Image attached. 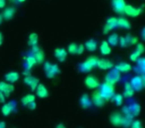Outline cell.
<instances>
[{
    "mask_svg": "<svg viewBox=\"0 0 145 128\" xmlns=\"http://www.w3.org/2000/svg\"><path fill=\"white\" fill-rule=\"evenodd\" d=\"M97 60H99V58H97V56H89V58L86 59L84 62L80 63L78 69H79L80 72H83V73H88V72L91 71L93 67H95V66H97Z\"/></svg>",
    "mask_w": 145,
    "mask_h": 128,
    "instance_id": "1",
    "label": "cell"
},
{
    "mask_svg": "<svg viewBox=\"0 0 145 128\" xmlns=\"http://www.w3.org/2000/svg\"><path fill=\"white\" fill-rule=\"evenodd\" d=\"M99 92L103 99L108 100L110 98H112V96L114 95V87H113L112 84L105 82V83H103L101 85Z\"/></svg>",
    "mask_w": 145,
    "mask_h": 128,
    "instance_id": "2",
    "label": "cell"
},
{
    "mask_svg": "<svg viewBox=\"0 0 145 128\" xmlns=\"http://www.w3.org/2000/svg\"><path fill=\"white\" fill-rule=\"evenodd\" d=\"M140 110L141 107L138 103L136 102H133V103H130L129 105H126L122 108V111L121 113L123 115H126V116H130V117H134V116L139 115L140 113Z\"/></svg>",
    "mask_w": 145,
    "mask_h": 128,
    "instance_id": "3",
    "label": "cell"
},
{
    "mask_svg": "<svg viewBox=\"0 0 145 128\" xmlns=\"http://www.w3.org/2000/svg\"><path fill=\"white\" fill-rule=\"evenodd\" d=\"M44 68L45 74L48 78H54L56 75H58L60 73V67H59L57 64L54 63H50V62H46L43 66Z\"/></svg>",
    "mask_w": 145,
    "mask_h": 128,
    "instance_id": "4",
    "label": "cell"
},
{
    "mask_svg": "<svg viewBox=\"0 0 145 128\" xmlns=\"http://www.w3.org/2000/svg\"><path fill=\"white\" fill-rule=\"evenodd\" d=\"M120 75H121L120 72L113 67V68H111V69L107 72L106 75H105V82H107V83H110L113 85V84H115L116 82H118L119 78H120Z\"/></svg>",
    "mask_w": 145,
    "mask_h": 128,
    "instance_id": "5",
    "label": "cell"
},
{
    "mask_svg": "<svg viewBox=\"0 0 145 128\" xmlns=\"http://www.w3.org/2000/svg\"><path fill=\"white\" fill-rule=\"evenodd\" d=\"M144 83H145L144 75H137L131 79L129 84H130V86L132 87V89L134 91H140L144 87Z\"/></svg>",
    "mask_w": 145,
    "mask_h": 128,
    "instance_id": "6",
    "label": "cell"
},
{
    "mask_svg": "<svg viewBox=\"0 0 145 128\" xmlns=\"http://www.w3.org/2000/svg\"><path fill=\"white\" fill-rule=\"evenodd\" d=\"M109 121L112 125L116 126V127H120V126H122L123 121H124V115L120 111H115L110 114Z\"/></svg>",
    "mask_w": 145,
    "mask_h": 128,
    "instance_id": "7",
    "label": "cell"
},
{
    "mask_svg": "<svg viewBox=\"0 0 145 128\" xmlns=\"http://www.w3.org/2000/svg\"><path fill=\"white\" fill-rule=\"evenodd\" d=\"M141 12H142V8L141 7H135L132 6V5H125L123 14H126L127 16L130 17H137L141 14Z\"/></svg>",
    "mask_w": 145,
    "mask_h": 128,
    "instance_id": "8",
    "label": "cell"
},
{
    "mask_svg": "<svg viewBox=\"0 0 145 128\" xmlns=\"http://www.w3.org/2000/svg\"><path fill=\"white\" fill-rule=\"evenodd\" d=\"M32 52H33L32 55L34 56L37 64H41L45 59V54H44V51L42 50V48L39 47L38 44H37L32 47Z\"/></svg>",
    "mask_w": 145,
    "mask_h": 128,
    "instance_id": "9",
    "label": "cell"
},
{
    "mask_svg": "<svg viewBox=\"0 0 145 128\" xmlns=\"http://www.w3.org/2000/svg\"><path fill=\"white\" fill-rule=\"evenodd\" d=\"M85 84L88 88L89 89H95L99 86V79L95 77V75H88L85 79Z\"/></svg>",
    "mask_w": 145,
    "mask_h": 128,
    "instance_id": "10",
    "label": "cell"
},
{
    "mask_svg": "<svg viewBox=\"0 0 145 128\" xmlns=\"http://www.w3.org/2000/svg\"><path fill=\"white\" fill-rule=\"evenodd\" d=\"M111 3H112L113 10H114L117 14H123L125 5H126L124 0H112Z\"/></svg>",
    "mask_w": 145,
    "mask_h": 128,
    "instance_id": "11",
    "label": "cell"
},
{
    "mask_svg": "<svg viewBox=\"0 0 145 128\" xmlns=\"http://www.w3.org/2000/svg\"><path fill=\"white\" fill-rule=\"evenodd\" d=\"M117 27H118L117 26V18H115V17H110V18L107 19L106 22H105V28H103V33L106 34L109 31L113 30V29L117 28Z\"/></svg>",
    "mask_w": 145,
    "mask_h": 128,
    "instance_id": "12",
    "label": "cell"
},
{
    "mask_svg": "<svg viewBox=\"0 0 145 128\" xmlns=\"http://www.w3.org/2000/svg\"><path fill=\"white\" fill-rule=\"evenodd\" d=\"M13 91H14V86H13L12 84H9L4 81L0 82V92H1L5 97L9 96Z\"/></svg>",
    "mask_w": 145,
    "mask_h": 128,
    "instance_id": "13",
    "label": "cell"
},
{
    "mask_svg": "<svg viewBox=\"0 0 145 128\" xmlns=\"http://www.w3.org/2000/svg\"><path fill=\"white\" fill-rule=\"evenodd\" d=\"M24 83L26 84V85H28L32 91H34V90L37 88V86H38V84H39V79H38V78H36V77H34V76H32L30 74V75L25 76Z\"/></svg>",
    "mask_w": 145,
    "mask_h": 128,
    "instance_id": "14",
    "label": "cell"
},
{
    "mask_svg": "<svg viewBox=\"0 0 145 128\" xmlns=\"http://www.w3.org/2000/svg\"><path fill=\"white\" fill-rule=\"evenodd\" d=\"M36 64H37V62H36V60H35L34 56H33L32 54L28 55V56L26 57V60H25V64H24V66H25L24 74L25 75H26V74L27 75H30L31 68H32L34 65H36Z\"/></svg>",
    "mask_w": 145,
    "mask_h": 128,
    "instance_id": "15",
    "label": "cell"
},
{
    "mask_svg": "<svg viewBox=\"0 0 145 128\" xmlns=\"http://www.w3.org/2000/svg\"><path fill=\"white\" fill-rule=\"evenodd\" d=\"M91 104L97 106V107H103V106L105 105V100L101 97V95L99 94V91L93 92V95H91Z\"/></svg>",
    "mask_w": 145,
    "mask_h": 128,
    "instance_id": "16",
    "label": "cell"
},
{
    "mask_svg": "<svg viewBox=\"0 0 145 128\" xmlns=\"http://www.w3.org/2000/svg\"><path fill=\"white\" fill-rule=\"evenodd\" d=\"M97 67L101 70L111 69V68H113V63L111 62L110 60H108V59H105V58L99 59V58L97 63Z\"/></svg>",
    "mask_w": 145,
    "mask_h": 128,
    "instance_id": "17",
    "label": "cell"
},
{
    "mask_svg": "<svg viewBox=\"0 0 145 128\" xmlns=\"http://www.w3.org/2000/svg\"><path fill=\"white\" fill-rule=\"evenodd\" d=\"M134 71L137 73V75H144L145 71V59L139 58L136 61V66L134 67Z\"/></svg>",
    "mask_w": 145,
    "mask_h": 128,
    "instance_id": "18",
    "label": "cell"
},
{
    "mask_svg": "<svg viewBox=\"0 0 145 128\" xmlns=\"http://www.w3.org/2000/svg\"><path fill=\"white\" fill-rule=\"evenodd\" d=\"M15 110V102H8V103L4 104L1 108V112L4 116H8L12 113L13 111Z\"/></svg>",
    "mask_w": 145,
    "mask_h": 128,
    "instance_id": "19",
    "label": "cell"
},
{
    "mask_svg": "<svg viewBox=\"0 0 145 128\" xmlns=\"http://www.w3.org/2000/svg\"><path fill=\"white\" fill-rule=\"evenodd\" d=\"M36 95L40 98H47L49 96V91L44 84H38L36 89Z\"/></svg>",
    "mask_w": 145,
    "mask_h": 128,
    "instance_id": "20",
    "label": "cell"
},
{
    "mask_svg": "<svg viewBox=\"0 0 145 128\" xmlns=\"http://www.w3.org/2000/svg\"><path fill=\"white\" fill-rule=\"evenodd\" d=\"M54 55L59 62H64L67 59V52L64 48H56L54 51Z\"/></svg>",
    "mask_w": 145,
    "mask_h": 128,
    "instance_id": "21",
    "label": "cell"
},
{
    "mask_svg": "<svg viewBox=\"0 0 145 128\" xmlns=\"http://www.w3.org/2000/svg\"><path fill=\"white\" fill-rule=\"evenodd\" d=\"M4 78H5V80H6L7 83L12 84V83H15L16 81H18L19 74L15 71H11V72H8V73L5 74Z\"/></svg>",
    "mask_w": 145,
    "mask_h": 128,
    "instance_id": "22",
    "label": "cell"
},
{
    "mask_svg": "<svg viewBox=\"0 0 145 128\" xmlns=\"http://www.w3.org/2000/svg\"><path fill=\"white\" fill-rule=\"evenodd\" d=\"M15 15V8L14 7H6L4 8L3 10V13H2V18L5 19V20H10L14 17Z\"/></svg>",
    "mask_w": 145,
    "mask_h": 128,
    "instance_id": "23",
    "label": "cell"
},
{
    "mask_svg": "<svg viewBox=\"0 0 145 128\" xmlns=\"http://www.w3.org/2000/svg\"><path fill=\"white\" fill-rule=\"evenodd\" d=\"M113 67L116 70H118L120 73H127V72L131 69L130 64H128V63H126V62H120V63H118L117 65L113 66Z\"/></svg>",
    "mask_w": 145,
    "mask_h": 128,
    "instance_id": "24",
    "label": "cell"
},
{
    "mask_svg": "<svg viewBox=\"0 0 145 128\" xmlns=\"http://www.w3.org/2000/svg\"><path fill=\"white\" fill-rule=\"evenodd\" d=\"M99 51L103 55L106 56V55H109L111 52V48H110V45L106 42V41H103L101 43V46H99Z\"/></svg>",
    "mask_w": 145,
    "mask_h": 128,
    "instance_id": "25",
    "label": "cell"
},
{
    "mask_svg": "<svg viewBox=\"0 0 145 128\" xmlns=\"http://www.w3.org/2000/svg\"><path fill=\"white\" fill-rule=\"evenodd\" d=\"M84 46H85V48L88 49L89 51L93 52V51H95L97 49V43L95 39H89V40H88L87 42L85 43Z\"/></svg>",
    "mask_w": 145,
    "mask_h": 128,
    "instance_id": "26",
    "label": "cell"
},
{
    "mask_svg": "<svg viewBox=\"0 0 145 128\" xmlns=\"http://www.w3.org/2000/svg\"><path fill=\"white\" fill-rule=\"evenodd\" d=\"M134 94V90L132 89V87L130 86L129 82H126L124 85V90H123V94L122 97H126V98H130L133 96Z\"/></svg>",
    "mask_w": 145,
    "mask_h": 128,
    "instance_id": "27",
    "label": "cell"
},
{
    "mask_svg": "<svg viewBox=\"0 0 145 128\" xmlns=\"http://www.w3.org/2000/svg\"><path fill=\"white\" fill-rule=\"evenodd\" d=\"M80 103H81V106L83 108H89L91 106V101L89 99V95H87V94H84L80 98Z\"/></svg>",
    "mask_w": 145,
    "mask_h": 128,
    "instance_id": "28",
    "label": "cell"
},
{
    "mask_svg": "<svg viewBox=\"0 0 145 128\" xmlns=\"http://www.w3.org/2000/svg\"><path fill=\"white\" fill-rule=\"evenodd\" d=\"M117 26L124 29H129L130 28V23H129V21L125 17L121 16L119 18H117Z\"/></svg>",
    "mask_w": 145,
    "mask_h": 128,
    "instance_id": "29",
    "label": "cell"
},
{
    "mask_svg": "<svg viewBox=\"0 0 145 128\" xmlns=\"http://www.w3.org/2000/svg\"><path fill=\"white\" fill-rule=\"evenodd\" d=\"M118 40H119L118 35H117L116 33H112V34H110L108 36V39H107L106 42L108 43L109 45H111V46H116V45L118 44Z\"/></svg>",
    "mask_w": 145,
    "mask_h": 128,
    "instance_id": "30",
    "label": "cell"
},
{
    "mask_svg": "<svg viewBox=\"0 0 145 128\" xmlns=\"http://www.w3.org/2000/svg\"><path fill=\"white\" fill-rule=\"evenodd\" d=\"M34 101H35V96L33 94H27V95L23 96L21 98V102H22V104L24 106H27L31 102H34Z\"/></svg>",
    "mask_w": 145,
    "mask_h": 128,
    "instance_id": "31",
    "label": "cell"
},
{
    "mask_svg": "<svg viewBox=\"0 0 145 128\" xmlns=\"http://www.w3.org/2000/svg\"><path fill=\"white\" fill-rule=\"evenodd\" d=\"M28 44L30 45L31 47L35 46V45L38 44V35L36 33H31L29 35V38H28Z\"/></svg>",
    "mask_w": 145,
    "mask_h": 128,
    "instance_id": "32",
    "label": "cell"
},
{
    "mask_svg": "<svg viewBox=\"0 0 145 128\" xmlns=\"http://www.w3.org/2000/svg\"><path fill=\"white\" fill-rule=\"evenodd\" d=\"M124 38H125V40H126V44H127V46H132V45H134V44H136L137 43V39H136V37H134L133 35H131V34H127L126 36H124Z\"/></svg>",
    "mask_w": 145,
    "mask_h": 128,
    "instance_id": "33",
    "label": "cell"
},
{
    "mask_svg": "<svg viewBox=\"0 0 145 128\" xmlns=\"http://www.w3.org/2000/svg\"><path fill=\"white\" fill-rule=\"evenodd\" d=\"M78 46H79V44H77V43H71L68 46L69 53H70V54H77Z\"/></svg>",
    "mask_w": 145,
    "mask_h": 128,
    "instance_id": "34",
    "label": "cell"
},
{
    "mask_svg": "<svg viewBox=\"0 0 145 128\" xmlns=\"http://www.w3.org/2000/svg\"><path fill=\"white\" fill-rule=\"evenodd\" d=\"M122 98H123L122 95H120V94H115V95L112 96L113 102H114L117 106H120L121 104H122Z\"/></svg>",
    "mask_w": 145,
    "mask_h": 128,
    "instance_id": "35",
    "label": "cell"
},
{
    "mask_svg": "<svg viewBox=\"0 0 145 128\" xmlns=\"http://www.w3.org/2000/svg\"><path fill=\"white\" fill-rule=\"evenodd\" d=\"M140 54H139L138 52H137V51H133L132 53H131V55H130V60L131 61H133V62H136L137 60H138L139 58H140Z\"/></svg>",
    "mask_w": 145,
    "mask_h": 128,
    "instance_id": "36",
    "label": "cell"
},
{
    "mask_svg": "<svg viewBox=\"0 0 145 128\" xmlns=\"http://www.w3.org/2000/svg\"><path fill=\"white\" fill-rule=\"evenodd\" d=\"M130 128H143L142 123H141V121H139V120H134V121L131 122Z\"/></svg>",
    "mask_w": 145,
    "mask_h": 128,
    "instance_id": "37",
    "label": "cell"
},
{
    "mask_svg": "<svg viewBox=\"0 0 145 128\" xmlns=\"http://www.w3.org/2000/svg\"><path fill=\"white\" fill-rule=\"evenodd\" d=\"M135 51H137V52L139 53V54H143V52H144V46H143V44H141V43H138L136 46V49H135Z\"/></svg>",
    "mask_w": 145,
    "mask_h": 128,
    "instance_id": "38",
    "label": "cell"
},
{
    "mask_svg": "<svg viewBox=\"0 0 145 128\" xmlns=\"http://www.w3.org/2000/svg\"><path fill=\"white\" fill-rule=\"evenodd\" d=\"M118 43L120 44L121 47H123V48H124V47H127L126 40H125L124 37H120V38H119V40H118Z\"/></svg>",
    "mask_w": 145,
    "mask_h": 128,
    "instance_id": "39",
    "label": "cell"
},
{
    "mask_svg": "<svg viewBox=\"0 0 145 128\" xmlns=\"http://www.w3.org/2000/svg\"><path fill=\"white\" fill-rule=\"evenodd\" d=\"M85 46H84L83 44H81V45H79L78 46V50H77V55H81V54H83L84 53V51H85Z\"/></svg>",
    "mask_w": 145,
    "mask_h": 128,
    "instance_id": "40",
    "label": "cell"
},
{
    "mask_svg": "<svg viewBox=\"0 0 145 128\" xmlns=\"http://www.w3.org/2000/svg\"><path fill=\"white\" fill-rule=\"evenodd\" d=\"M26 107H28L29 109H31V110H34L35 108H36V102H31L30 104H28V105L26 106Z\"/></svg>",
    "mask_w": 145,
    "mask_h": 128,
    "instance_id": "41",
    "label": "cell"
},
{
    "mask_svg": "<svg viewBox=\"0 0 145 128\" xmlns=\"http://www.w3.org/2000/svg\"><path fill=\"white\" fill-rule=\"evenodd\" d=\"M5 6H6V1L5 0H0V9L5 8Z\"/></svg>",
    "mask_w": 145,
    "mask_h": 128,
    "instance_id": "42",
    "label": "cell"
},
{
    "mask_svg": "<svg viewBox=\"0 0 145 128\" xmlns=\"http://www.w3.org/2000/svg\"><path fill=\"white\" fill-rule=\"evenodd\" d=\"M5 102V96L0 92V103H4Z\"/></svg>",
    "mask_w": 145,
    "mask_h": 128,
    "instance_id": "43",
    "label": "cell"
},
{
    "mask_svg": "<svg viewBox=\"0 0 145 128\" xmlns=\"http://www.w3.org/2000/svg\"><path fill=\"white\" fill-rule=\"evenodd\" d=\"M10 1L14 3H23V2H25L26 0H10Z\"/></svg>",
    "mask_w": 145,
    "mask_h": 128,
    "instance_id": "44",
    "label": "cell"
},
{
    "mask_svg": "<svg viewBox=\"0 0 145 128\" xmlns=\"http://www.w3.org/2000/svg\"><path fill=\"white\" fill-rule=\"evenodd\" d=\"M0 128H6V123L4 121H0Z\"/></svg>",
    "mask_w": 145,
    "mask_h": 128,
    "instance_id": "45",
    "label": "cell"
},
{
    "mask_svg": "<svg viewBox=\"0 0 145 128\" xmlns=\"http://www.w3.org/2000/svg\"><path fill=\"white\" fill-rule=\"evenodd\" d=\"M56 128H67V127L63 123H60V124H58V125L56 126Z\"/></svg>",
    "mask_w": 145,
    "mask_h": 128,
    "instance_id": "46",
    "label": "cell"
},
{
    "mask_svg": "<svg viewBox=\"0 0 145 128\" xmlns=\"http://www.w3.org/2000/svg\"><path fill=\"white\" fill-rule=\"evenodd\" d=\"M2 42H3V36H2V34L0 33V45L2 44Z\"/></svg>",
    "mask_w": 145,
    "mask_h": 128,
    "instance_id": "47",
    "label": "cell"
},
{
    "mask_svg": "<svg viewBox=\"0 0 145 128\" xmlns=\"http://www.w3.org/2000/svg\"><path fill=\"white\" fill-rule=\"evenodd\" d=\"M2 16H1V14H0V24H1V22H2Z\"/></svg>",
    "mask_w": 145,
    "mask_h": 128,
    "instance_id": "48",
    "label": "cell"
}]
</instances>
